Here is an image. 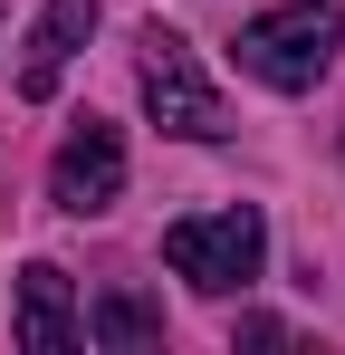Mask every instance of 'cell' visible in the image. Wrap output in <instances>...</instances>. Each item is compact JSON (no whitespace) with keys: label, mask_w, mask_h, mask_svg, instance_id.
I'll return each mask as SVG.
<instances>
[{"label":"cell","mask_w":345,"mask_h":355,"mask_svg":"<svg viewBox=\"0 0 345 355\" xmlns=\"http://www.w3.org/2000/svg\"><path fill=\"white\" fill-rule=\"evenodd\" d=\"M134 87H144V116L163 125V135H182V144H221V135H230L221 87L202 77L192 39L163 29V19H144V39H134Z\"/></svg>","instance_id":"7a4b0ae2"},{"label":"cell","mask_w":345,"mask_h":355,"mask_svg":"<svg viewBox=\"0 0 345 355\" xmlns=\"http://www.w3.org/2000/svg\"><path fill=\"white\" fill-rule=\"evenodd\" d=\"M115 192H125V135L106 116H77L67 144L48 154V202L67 221H96V211H115Z\"/></svg>","instance_id":"277c9868"},{"label":"cell","mask_w":345,"mask_h":355,"mask_svg":"<svg viewBox=\"0 0 345 355\" xmlns=\"http://www.w3.org/2000/svg\"><path fill=\"white\" fill-rule=\"evenodd\" d=\"M163 259H172V279H192L202 297H230V288L259 279V259H269V221H259L249 202L192 211V221H172V231H163Z\"/></svg>","instance_id":"3957f363"},{"label":"cell","mask_w":345,"mask_h":355,"mask_svg":"<svg viewBox=\"0 0 345 355\" xmlns=\"http://www.w3.org/2000/svg\"><path fill=\"white\" fill-rule=\"evenodd\" d=\"M87 336L115 355H134V346H163V307L154 297H134V288H106L96 307H87Z\"/></svg>","instance_id":"52a82bcc"},{"label":"cell","mask_w":345,"mask_h":355,"mask_svg":"<svg viewBox=\"0 0 345 355\" xmlns=\"http://www.w3.org/2000/svg\"><path fill=\"white\" fill-rule=\"evenodd\" d=\"M240 346H288V317H240Z\"/></svg>","instance_id":"ba28073f"},{"label":"cell","mask_w":345,"mask_h":355,"mask_svg":"<svg viewBox=\"0 0 345 355\" xmlns=\"http://www.w3.org/2000/svg\"><path fill=\"white\" fill-rule=\"evenodd\" d=\"M336 49H345V19L326 10V0H288V10H259V19L230 39L240 77H259L269 96H307V87L336 67Z\"/></svg>","instance_id":"6da1fadb"},{"label":"cell","mask_w":345,"mask_h":355,"mask_svg":"<svg viewBox=\"0 0 345 355\" xmlns=\"http://www.w3.org/2000/svg\"><path fill=\"white\" fill-rule=\"evenodd\" d=\"M96 39V0H48L29 49H19V96H57V77L77 67V49Z\"/></svg>","instance_id":"5b68a950"},{"label":"cell","mask_w":345,"mask_h":355,"mask_svg":"<svg viewBox=\"0 0 345 355\" xmlns=\"http://www.w3.org/2000/svg\"><path fill=\"white\" fill-rule=\"evenodd\" d=\"M87 336V317H77V297H67V269L57 259H29L19 269V346L29 355H67Z\"/></svg>","instance_id":"8992f818"}]
</instances>
